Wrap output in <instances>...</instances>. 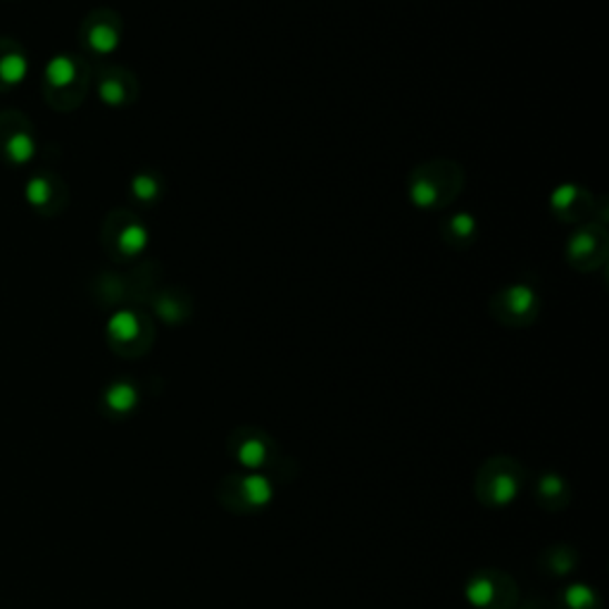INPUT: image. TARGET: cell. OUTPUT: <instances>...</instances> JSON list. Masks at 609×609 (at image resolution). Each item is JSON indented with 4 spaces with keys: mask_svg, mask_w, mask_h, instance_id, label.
<instances>
[{
    "mask_svg": "<svg viewBox=\"0 0 609 609\" xmlns=\"http://www.w3.org/2000/svg\"><path fill=\"white\" fill-rule=\"evenodd\" d=\"M526 481H529V476H526L519 459L493 455L476 469L474 496L486 509H505L519 500Z\"/></svg>",
    "mask_w": 609,
    "mask_h": 609,
    "instance_id": "1",
    "label": "cell"
},
{
    "mask_svg": "<svg viewBox=\"0 0 609 609\" xmlns=\"http://www.w3.org/2000/svg\"><path fill=\"white\" fill-rule=\"evenodd\" d=\"M91 70L89 64L77 55H55L45 64L43 72V95L48 105L58 112L77 110L89 93Z\"/></svg>",
    "mask_w": 609,
    "mask_h": 609,
    "instance_id": "2",
    "label": "cell"
},
{
    "mask_svg": "<svg viewBox=\"0 0 609 609\" xmlns=\"http://www.w3.org/2000/svg\"><path fill=\"white\" fill-rule=\"evenodd\" d=\"M276 486L267 474L257 471H232L220 479L215 498L222 509L232 515H262L274 503Z\"/></svg>",
    "mask_w": 609,
    "mask_h": 609,
    "instance_id": "3",
    "label": "cell"
},
{
    "mask_svg": "<svg viewBox=\"0 0 609 609\" xmlns=\"http://www.w3.org/2000/svg\"><path fill=\"white\" fill-rule=\"evenodd\" d=\"M226 450L241 471L267 474L272 479L276 476V469L286 463L276 440L262 429H255V426H238L229 434Z\"/></svg>",
    "mask_w": 609,
    "mask_h": 609,
    "instance_id": "4",
    "label": "cell"
},
{
    "mask_svg": "<svg viewBox=\"0 0 609 609\" xmlns=\"http://www.w3.org/2000/svg\"><path fill=\"white\" fill-rule=\"evenodd\" d=\"M463 184V174L453 162L438 160L422 164L409 179V201L422 210H436L448 205Z\"/></svg>",
    "mask_w": 609,
    "mask_h": 609,
    "instance_id": "5",
    "label": "cell"
},
{
    "mask_svg": "<svg viewBox=\"0 0 609 609\" xmlns=\"http://www.w3.org/2000/svg\"><path fill=\"white\" fill-rule=\"evenodd\" d=\"M467 602L474 609H517L519 586L503 569H479L465 586Z\"/></svg>",
    "mask_w": 609,
    "mask_h": 609,
    "instance_id": "6",
    "label": "cell"
},
{
    "mask_svg": "<svg viewBox=\"0 0 609 609\" xmlns=\"http://www.w3.org/2000/svg\"><path fill=\"white\" fill-rule=\"evenodd\" d=\"M108 343L122 357H141L153 343V326L141 312L120 309L108 322Z\"/></svg>",
    "mask_w": 609,
    "mask_h": 609,
    "instance_id": "7",
    "label": "cell"
},
{
    "mask_svg": "<svg viewBox=\"0 0 609 609\" xmlns=\"http://www.w3.org/2000/svg\"><path fill=\"white\" fill-rule=\"evenodd\" d=\"M37 155L34 126L18 110L0 112V160L22 168Z\"/></svg>",
    "mask_w": 609,
    "mask_h": 609,
    "instance_id": "8",
    "label": "cell"
},
{
    "mask_svg": "<svg viewBox=\"0 0 609 609\" xmlns=\"http://www.w3.org/2000/svg\"><path fill=\"white\" fill-rule=\"evenodd\" d=\"M105 251L118 260H131L145 251L148 229L129 212H112L103 226Z\"/></svg>",
    "mask_w": 609,
    "mask_h": 609,
    "instance_id": "9",
    "label": "cell"
},
{
    "mask_svg": "<svg viewBox=\"0 0 609 609\" xmlns=\"http://www.w3.org/2000/svg\"><path fill=\"white\" fill-rule=\"evenodd\" d=\"M493 317L505 326H529L540 312V298L529 284H512L493 298Z\"/></svg>",
    "mask_w": 609,
    "mask_h": 609,
    "instance_id": "10",
    "label": "cell"
},
{
    "mask_svg": "<svg viewBox=\"0 0 609 609\" xmlns=\"http://www.w3.org/2000/svg\"><path fill=\"white\" fill-rule=\"evenodd\" d=\"M79 39H81V45L95 55L114 53L122 41L120 14L108 8L93 10L79 29Z\"/></svg>",
    "mask_w": 609,
    "mask_h": 609,
    "instance_id": "11",
    "label": "cell"
},
{
    "mask_svg": "<svg viewBox=\"0 0 609 609\" xmlns=\"http://www.w3.org/2000/svg\"><path fill=\"white\" fill-rule=\"evenodd\" d=\"M24 193H27L29 205L43 217H58L70 203L68 184H64L62 176H58L51 170H43L31 176Z\"/></svg>",
    "mask_w": 609,
    "mask_h": 609,
    "instance_id": "12",
    "label": "cell"
},
{
    "mask_svg": "<svg viewBox=\"0 0 609 609\" xmlns=\"http://www.w3.org/2000/svg\"><path fill=\"white\" fill-rule=\"evenodd\" d=\"M607 255V234L600 226L590 224L576 232L567 245V260L574 270L590 272L600 267Z\"/></svg>",
    "mask_w": 609,
    "mask_h": 609,
    "instance_id": "13",
    "label": "cell"
},
{
    "mask_svg": "<svg viewBox=\"0 0 609 609\" xmlns=\"http://www.w3.org/2000/svg\"><path fill=\"white\" fill-rule=\"evenodd\" d=\"M98 95H101V101L110 108H126L136 101V79L129 70L118 68V64H112V68H103L98 72V81H95Z\"/></svg>",
    "mask_w": 609,
    "mask_h": 609,
    "instance_id": "14",
    "label": "cell"
},
{
    "mask_svg": "<svg viewBox=\"0 0 609 609\" xmlns=\"http://www.w3.org/2000/svg\"><path fill=\"white\" fill-rule=\"evenodd\" d=\"M571 486L559 471H540L534 479V500L536 505L548 515L565 512V509L571 505Z\"/></svg>",
    "mask_w": 609,
    "mask_h": 609,
    "instance_id": "15",
    "label": "cell"
},
{
    "mask_svg": "<svg viewBox=\"0 0 609 609\" xmlns=\"http://www.w3.org/2000/svg\"><path fill=\"white\" fill-rule=\"evenodd\" d=\"M29 74V55L14 39L0 37V93L18 89Z\"/></svg>",
    "mask_w": 609,
    "mask_h": 609,
    "instance_id": "16",
    "label": "cell"
},
{
    "mask_svg": "<svg viewBox=\"0 0 609 609\" xmlns=\"http://www.w3.org/2000/svg\"><path fill=\"white\" fill-rule=\"evenodd\" d=\"M139 400V386L134 382H129V378H118V382H112L101 395V413L108 419H126L129 415L136 413Z\"/></svg>",
    "mask_w": 609,
    "mask_h": 609,
    "instance_id": "17",
    "label": "cell"
},
{
    "mask_svg": "<svg viewBox=\"0 0 609 609\" xmlns=\"http://www.w3.org/2000/svg\"><path fill=\"white\" fill-rule=\"evenodd\" d=\"M536 567L550 579H565V576L579 569V550L567 546V542H552L546 550H540Z\"/></svg>",
    "mask_w": 609,
    "mask_h": 609,
    "instance_id": "18",
    "label": "cell"
},
{
    "mask_svg": "<svg viewBox=\"0 0 609 609\" xmlns=\"http://www.w3.org/2000/svg\"><path fill=\"white\" fill-rule=\"evenodd\" d=\"M550 207L557 212L565 222H579L583 217V212L590 207L586 201V193L579 186H559L550 195Z\"/></svg>",
    "mask_w": 609,
    "mask_h": 609,
    "instance_id": "19",
    "label": "cell"
},
{
    "mask_svg": "<svg viewBox=\"0 0 609 609\" xmlns=\"http://www.w3.org/2000/svg\"><path fill=\"white\" fill-rule=\"evenodd\" d=\"M552 607L555 609H602L605 605H602V598L596 588L576 581L557 592Z\"/></svg>",
    "mask_w": 609,
    "mask_h": 609,
    "instance_id": "20",
    "label": "cell"
},
{
    "mask_svg": "<svg viewBox=\"0 0 609 609\" xmlns=\"http://www.w3.org/2000/svg\"><path fill=\"white\" fill-rule=\"evenodd\" d=\"M474 236H476V220L469 215V212H457V215L448 217V222L443 224V238L457 245V248L469 245Z\"/></svg>",
    "mask_w": 609,
    "mask_h": 609,
    "instance_id": "21",
    "label": "cell"
},
{
    "mask_svg": "<svg viewBox=\"0 0 609 609\" xmlns=\"http://www.w3.org/2000/svg\"><path fill=\"white\" fill-rule=\"evenodd\" d=\"M162 179L155 172H141L134 179H131V195L136 197L143 205H153L160 201L162 195Z\"/></svg>",
    "mask_w": 609,
    "mask_h": 609,
    "instance_id": "22",
    "label": "cell"
},
{
    "mask_svg": "<svg viewBox=\"0 0 609 609\" xmlns=\"http://www.w3.org/2000/svg\"><path fill=\"white\" fill-rule=\"evenodd\" d=\"M517 609H555V607H552V605H548V602H542V600H529V602L519 605Z\"/></svg>",
    "mask_w": 609,
    "mask_h": 609,
    "instance_id": "23",
    "label": "cell"
}]
</instances>
